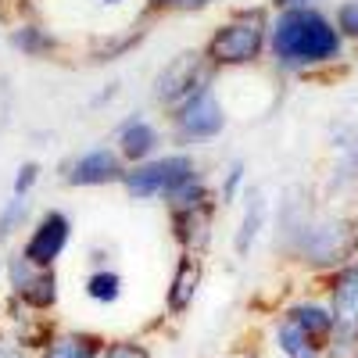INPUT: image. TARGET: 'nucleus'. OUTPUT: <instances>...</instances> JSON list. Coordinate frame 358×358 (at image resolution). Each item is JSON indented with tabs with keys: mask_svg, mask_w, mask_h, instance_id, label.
<instances>
[{
	"mask_svg": "<svg viewBox=\"0 0 358 358\" xmlns=\"http://www.w3.org/2000/svg\"><path fill=\"white\" fill-rule=\"evenodd\" d=\"M268 236L280 262L305 268L315 280L358 258V215L301 183L287 187L273 204Z\"/></svg>",
	"mask_w": 358,
	"mask_h": 358,
	"instance_id": "obj_1",
	"label": "nucleus"
},
{
	"mask_svg": "<svg viewBox=\"0 0 358 358\" xmlns=\"http://www.w3.org/2000/svg\"><path fill=\"white\" fill-rule=\"evenodd\" d=\"M351 43L330 15V4L273 11L268 25V57L265 69L280 79H334L351 65Z\"/></svg>",
	"mask_w": 358,
	"mask_h": 358,
	"instance_id": "obj_2",
	"label": "nucleus"
},
{
	"mask_svg": "<svg viewBox=\"0 0 358 358\" xmlns=\"http://www.w3.org/2000/svg\"><path fill=\"white\" fill-rule=\"evenodd\" d=\"M268 25H273V8L268 4L229 8L212 29H208V36L201 43V54L208 57V65H212L219 76L265 69Z\"/></svg>",
	"mask_w": 358,
	"mask_h": 358,
	"instance_id": "obj_3",
	"label": "nucleus"
},
{
	"mask_svg": "<svg viewBox=\"0 0 358 358\" xmlns=\"http://www.w3.org/2000/svg\"><path fill=\"white\" fill-rule=\"evenodd\" d=\"M222 204L215 197V179L208 169L190 176L169 201H165V219H169V236L179 251L190 255H208L215 244Z\"/></svg>",
	"mask_w": 358,
	"mask_h": 358,
	"instance_id": "obj_4",
	"label": "nucleus"
},
{
	"mask_svg": "<svg viewBox=\"0 0 358 358\" xmlns=\"http://www.w3.org/2000/svg\"><path fill=\"white\" fill-rule=\"evenodd\" d=\"M162 122L169 147H179V151H201V147L222 140V133L229 129V108L222 101L219 79L162 111Z\"/></svg>",
	"mask_w": 358,
	"mask_h": 358,
	"instance_id": "obj_5",
	"label": "nucleus"
},
{
	"mask_svg": "<svg viewBox=\"0 0 358 358\" xmlns=\"http://www.w3.org/2000/svg\"><path fill=\"white\" fill-rule=\"evenodd\" d=\"M204 169V162L197 158V151H179V147H165L162 155L136 162L126 169L122 176V190L129 201H143V204H165L190 176H197Z\"/></svg>",
	"mask_w": 358,
	"mask_h": 358,
	"instance_id": "obj_6",
	"label": "nucleus"
},
{
	"mask_svg": "<svg viewBox=\"0 0 358 358\" xmlns=\"http://www.w3.org/2000/svg\"><path fill=\"white\" fill-rule=\"evenodd\" d=\"M0 273L8 283V297L33 312H54L62 301V280H57V265H36L29 262L18 248H8L0 258Z\"/></svg>",
	"mask_w": 358,
	"mask_h": 358,
	"instance_id": "obj_7",
	"label": "nucleus"
},
{
	"mask_svg": "<svg viewBox=\"0 0 358 358\" xmlns=\"http://www.w3.org/2000/svg\"><path fill=\"white\" fill-rule=\"evenodd\" d=\"M215 79H219V72L208 65L201 47H183L155 69V76H151V104L158 111H169L172 104H179L183 97H190L194 90L215 83Z\"/></svg>",
	"mask_w": 358,
	"mask_h": 358,
	"instance_id": "obj_8",
	"label": "nucleus"
},
{
	"mask_svg": "<svg viewBox=\"0 0 358 358\" xmlns=\"http://www.w3.org/2000/svg\"><path fill=\"white\" fill-rule=\"evenodd\" d=\"M126 169L129 165L111 147V140H97L57 162V179L69 190H104V187H122Z\"/></svg>",
	"mask_w": 358,
	"mask_h": 358,
	"instance_id": "obj_9",
	"label": "nucleus"
},
{
	"mask_svg": "<svg viewBox=\"0 0 358 358\" xmlns=\"http://www.w3.org/2000/svg\"><path fill=\"white\" fill-rule=\"evenodd\" d=\"M319 290L337 319V344L330 358H344L358 344V258H351L348 265L334 268V273H326L319 280Z\"/></svg>",
	"mask_w": 358,
	"mask_h": 358,
	"instance_id": "obj_10",
	"label": "nucleus"
},
{
	"mask_svg": "<svg viewBox=\"0 0 358 358\" xmlns=\"http://www.w3.org/2000/svg\"><path fill=\"white\" fill-rule=\"evenodd\" d=\"M72 236H76V219L57 204H47L36 212L33 226L22 233V241L15 244L29 262L36 265H57L65 258V251L72 248Z\"/></svg>",
	"mask_w": 358,
	"mask_h": 358,
	"instance_id": "obj_11",
	"label": "nucleus"
},
{
	"mask_svg": "<svg viewBox=\"0 0 358 358\" xmlns=\"http://www.w3.org/2000/svg\"><path fill=\"white\" fill-rule=\"evenodd\" d=\"M330 143V169H326V201H351L358 197V122L337 118L326 133Z\"/></svg>",
	"mask_w": 358,
	"mask_h": 358,
	"instance_id": "obj_12",
	"label": "nucleus"
},
{
	"mask_svg": "<svg viewBox=\"0 0 358 358\" xmlns=\"http://www.w3.org/2000/svg\"><path fill=\"white\" fill-rule=\"evenodd\" d=\"M111 147L122 155L126 165H136V162H147L162 155L169 147V136H165V122L155 118L151 111H126L122 118L115 122L111 129Z\"/></svg>",
	"mask_w": 358,
	"mask_h": 358,
	"instance_id": "obj_13",
	"label": "nucleus"
},
{
	"mask_svg": "<svg viewBox=\"0 0 358 358\" xmlns=\"http://www.w3.org/2000/svg\"><path fill=\"white\" fill-rule=\"evenodd\" d=\"M4 25H8V47L18 57H25V62H62L69 50V40L50 22H43L40 8L29 15H18Z\"/></svg>",
	"mask_w": 358,
	"mask_h": 358,
	"instance_id": "obj_14",
	"label": "nucleus"
},
{
	"mask_svg": "<svg viewBox=\"0 0 358 358\" xmlns=\"http://www.w3.org/2000/svg\"><path fill=\"white\" fill-rule=\"evenodd\" d=\"M151 25L143 15L133 18V22H122V25H108V29H94V33L86 36L83 43V57L86 65H118L126 62V57H133L147 36H151Z\"/></svg>",
	"mask_w": 358,
	"mask_h": 358,
	"instance_id": "obj_15",
	"label": "nucleus"
},
{
	"mask_svg": "<svg viewBox=\"0 0 358 358\" xmlns=\"http://www.w3.org/2000/svg\"><path fill=\"white\" fill-rule=\"evenodd\" d=\"M268 222H273V201L262 187H248V194L241 197V215H236L233 226V255L236 258H251L255 244L265 236Z\"/></svg>",
	"mask_w": 358,
	"mask_h": 358,
	"instance_id": "obj_16",
	"label": "nucleus"
},
{
	"mask_svg": "<svg viewBox=\"0 0 358 358\" xmlns=\"http://www.w3.org/2000/svg\"><path fill=\"white\" fill-rule=\"evenodd\" d=\"M201 283H204V255L179 251L176 265H172V276H169V287H165V312H169V319H183L194 308L197 294H201Z\"/></svg>",
	"mask_w": 358,
	"mask_h": 358,
	"instance_id": "obj_17",
	"label": "nucleus"
},
{
	"mask_svg": "<svg viewBox=\"0 0 358 358\" xmlns=\"http://www.w3.org/2000/svg\"><path fill=\"white\" fill-rule=\"evenodd\" d=\"M57 322L50 312H33L18 301L8 297V308H4V322H0V334H8L11 341H18L22 348H29L33 355H40L47 348V341L54 337Z\"/></svg>",
	"mask_w": 358,
	"mask_h": 358,
	"instance_id": "obj_18",
	"label": "nucleus"
},
{
	"mask_svg": "<svg viewBox=\"0 0 358 358\" xmlns=\"http://www.w3.org/2000/svg\"><path fill=\"white\" fill-rule=\"evenodd\" d=\"M268 348L280 358H330V344H322L319 337H312L294 315H287L283 308L268 322Z\"/></svg>",
	"mask_w": 358,
	"mask_h": 358,
	"instance_id": "obj_19",
	"label": "nucleus"
},
{
	"mask_svg": "<svg viewBox=\"0 0 358 358\" xmlns=\"http://www.w3.org/2000/svg\"><path fill=\"white\" fill-rule=\"evenodd\" d=\"M108 337L97 330H79V326H57L54 337L36 358H101Z\"/></svg>",
	"mask_w": 358,
	"mask_h": 358,
	"instance_id": "obj_20",
	"label": "nucleus"
},
{
	"mask_svg": "<svg viewBox=\"0 0 358 358\" xmlns=\"http://www.w3.org/2000/svg\"><path fill=\"white\" fill-rule=\"evenodd\" d=\"M33 219H36L33 197L8 194L4 201H0V248H15L22 241V233L33 226Z\"/></svg>",
	"mask_w": 358,
	"mask_h": 358,
	"instance_id": "obj_21",
	"label": "nucleus"
},
{
	"mask_svg": "<svg viewBox=\"0 0 358 358\" xmlns=\"http://www.w3.org/2000/svg\"><path fill=\"white\" fill-rule=\"evenodd\" d=\"M83 294L90 297L94 305H118L126 294V280L115 265H101V268H90L86 280H83Z\"/></svg>",
	"mask_w": 358,
	"mask_h": 358,
	"instance_id": "obj_22",
	"label": "nucleus"
},
{
	"mask_svg": "<svg viewBox=\"0 0 358 358\" xmlns=\"http://www.w3.org/2000/svg\"><path fill=\"white\" fill-rule=\"evenodd\" d=\"M212 179H215V197H219V204H222V208H233V204H241V197H244L248 187H251V169H248L244 158H229V162L219 169V176H212Z\"/></svg>",
	"mask_w": 358,
	"mask_h": 358,
	"instance_id": "obj_23",
	"label": "nucleus"
},
{
	"mask_svg": "<svg viewBox=\"0 0 358 358\" xmlns=\"http://www.w3.org/2000/svg\"><path fill=\"white\" fill-rule=\"evenodd\" d=\"M219 4L222 0H140V15L147 22H158V18H176V15H204Z\"/></svg>",
	"mask_w": 358,
	"mask_h": 358,
	"instance_id": "obj_24",
	"label": "nucleus"
},
{
	"mask_svg": "<svg viewBox=\"0 0 358 358\" xmlns=\"http://www.w3.org/2000/svg\"><path fill=\"white\" fill-rule=\"evenodd\" d=\"M43 183V165L36 158H25L15 165V176H11V190L8 194H22V197H36V187Z\"/></svg>",
	"mask_w": 358,
	"mask_h": 358,
	"instance_id": "obj_25",
	"label": "nucleus"
},
{
	"mask_svg": "<svg viewBox=\"0 0 358 358\" xmlns=\"http://www.w3.org/2000/svg\"><path fill=\"white\" fill-rule=\"evenodd\" d=\"M330 15L341 29V36L351 43V50L358 54V0H334L330 4Z\"/></svg>",
	"mask_w": 358,
	"mask_h": 358,
	"instance_id": "obj_26",
	"label": "nucleus"
},
{
	"mask_svg": "<svg viewBox=\"0 0 358 358\" xmlns=\"http://www.w3.org/2000/svg\"><path fill=\"white\" fill-rule=\"evenodd\" d=\"M101 358H155V355H151V348H147L143 341H136V337H115V341L104 344Z\"/></svg>",
	"mask_w": 358,
	"mask_h": 358,
	"instance_id": "obj_27",
	"label": "nucleus"
},
{
	"mask_svg": "<svg viewBox=\"0 0 358 358\" xmlns=\"http://www.w3.org/2000/svg\"><path fill=\"white\" fill-rule=\"evenodd\" d=\"M36 8H40V0H0V22H11V18L29 15Z\"/></svg>",
	"mask_w": 358,
	"mask_h": 358,
	"instance_id": "obj_28",
	"label": "nucleus"
},
{
	"mask_svg": "<svg viewBox=\"0 0 358 358\" xmlns=\"http://www.w3.org/2000/svg\"><path fill=\"white\" fill-rule=\"evenodd\" d=\"M0 358H36L29 348H22L18 341H11L8 334H0Z\"/></svg>",
	"mask_w": 358,
	"mask_h": 358,
	"instance_id": "obj_29",
	"label": "nucleus"
},
{
	"mask_svg": "<svg viewBox=\"0 0 358 358\" xmlns=\"http://www.w3.org/2000/svg\"><path fill=\"white\" fill-rule=\"evenodd\" d=\"M90 8L108 11V15H118V11H129V8H133V0H90Z\"/></svg>",
	"mask_w": 358,
	"mask_h": 358,
	"instance_id": "obj_30",
	"label": "nucleus"
},
{
	"mask_svg": "<svg viewBox=\"0 0 358 358\" xmlns=\"http://www.w3.org/2000/svg\"><path fill=\"white\" fill-rule=\"evenodd\" d=\"M273 11H290V8H315V4H326V0H265Z\"/></svg>",
	"mask_w": 358,
	"mask_h": 358,
	"instance_id": "obj_31",
	"label": "nucleus"
},
{
	"mask_svg": "<svg viewBox=\"0 0 358 358\" xmlns=\"http://www.w3.org/2000/svg\"><path fill=\"white\" fill-rule=\"evenodd\" d=\"M115 97H118V83H108V86L101 90V94H97L94 101H90V108H94V111H101V108H104V104H111Z\"/></svg>",
	"mask_w": 358,
	"mask_h": 358,
	"instance_id": "obj_32",
	"label": "nucleus"
},
{
	"mask_svg": "<svg viewBox=\"0 0 358 358\" xmlns=\"http://www.w3.org/2000/svg\"><path fill=\"white\" fill-rule=\"evenodd\" d=\"M90 268H101V265H111V248H104V244H97V248H90Z\"/></svg>",
	"mask_w": 358,
	"mask_h": 358,
	"instance_id": "obj_33",
	"label": "nucleus"
},
{
	"mask_svg": "<svg viewBox=\"0 0 358 358\" xmlns=\"http://www.w3.org/2000/svg\"><path fill=\"white\" fill-rule=\"evenodd\" d=\"M344 358H358V344H355V348H351V351H348Z\"/></svg>",
	"mask_w": 358,
	"mask_h": 358,
	"instance_id": "obj_34",
	"label": "nucleus"
},
{
	"mask_svg": "<svg viewBox=\"0 0 358 358\" xmlns=\"http://www.w3.org/2000/svg\"><path fill=\"white\" fill-rule=\"evenodd\" d=\"M0 258H4V255H0Z\"/></svg>",
	"mask_w": 358,
	"mask_h": 358,
	"instance_id": "obj_35",
	"label": "nucleus"
},
{
	"mask_svg": "<svg viewBox=\"0 0 358 358\" xmlns=\"http://www.w3.org/2000/svg\"><path fill=\"white\" fill-rule=\"evenodd\" d=\"M355 215H358V212H355Z\"/></svg>",
	"mask_w": 358,
	"mask_h": 358,
	"instance_id": "obj_36",
	"label": "nucleus"
}]
</instances>
